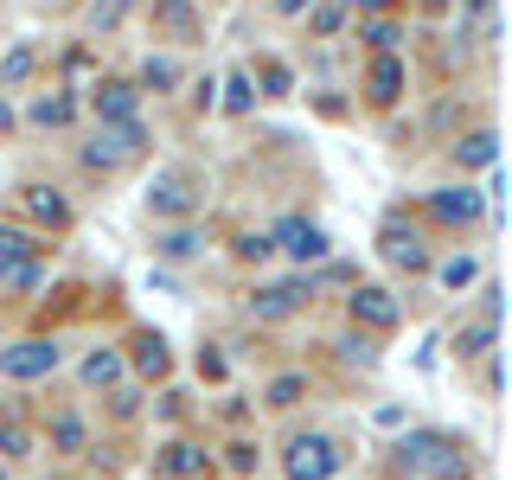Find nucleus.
Segmentation results:
<instances>
[{
	"label": "nucleus",
	"mask_w": 512,
	"mask_h": 480,
	"mask_svg": "<svg viewBox=\"0 0 512 480\" xmlns=\"http://www.w3.org/2000/svg\"><path fill=\"white\" fill-rule=\"evenodd\" d=\"M397 461H404L410 474H429V480H468V455L448 436H436V429H410V436L397 442Z\"/></svg>",
	"instance_id": "obj_1"
},
{
	"label": "nucleus",
	"mask_w": 512,
	"mask_h": 480,
	"mask_svg": "<svg viewBox=\"0 0 512 480\" xmlns=\"http://www.w3.org/2000/svg\"><path fill=\"white\" fill-rule=\"evenodd\" d=\"M199 199H205V186L192 180L186 167H160L154 180H148V212L154 218H192V212H199Z\"/></svg>",
	"instance_id": "obj_2"
},
{
	"label": "nucleus",
	"mask_w": 512,
	"mask_h": 480,
	"mask_svg": "<svg viewBox=\"0 0 512 480\" xmlns=\"http://www.w3.org/2000/svg\"><path fill=\"white\" fill-rule=\"evenodd\" d=\"M141 148H148V128H141V122H103V128H96V141L84 148V167L116 173V167H128Z\"/></svg>",
	"instance_id": "obj_3"
},
{
	"label": "nucleus",
	"mask_w": 512,
	"mask_h": 480,
	"mask_svg": "<svg viewBox=\"0 0 512 480\" xmlns=\"http://www.w3.org/2000/svg\"><path fill=\"white\" fill-rule=\"evenodd\" d=\"M58 359H64V346L58 340H13V346H0V372L7 378H20V384H32V378H52L58 372Z\"/></svg>",
	"instance_id": "obj_4"
},
{
	"label": "nucleus",
	"mask_w": 512,
	"mask_h": 480,
	"mask_svg": "<svg viewBox=\"0 0 512 480\" xmlns=\"http://www.w3.org/2000/svg\"><path fill=\"white\" fill-rule=\"evenodd\" d=\"M282 468H288V480H333L340 474V448H333V436H295Z\"/></svg>",
	"instance_id": "obj_5"
},
{
	"label": "nucleus",
	"mask_w": 512,
	"mask_h": 480,
	"mask_svg": "<svg viewBox=\"0 0 512 480\" xmlns=\"http://www.w3.org/2000/svg\"><path fill=\"white\" fill-rule=\"evenodd\" d=\"M346 308H352V320H359V327H378V333H391L397 320H404L397 295H391V288H378V282H359V288L346 295Z\"/></svg>",
	"instance_id": "obj_6"
},
{
	"label": "nucleus",
	"mask_w": 512,
	"mask_h": 480,
	"mask_svg": "<svg viewBox=\"0 0 512 480\" xmlns=\"http://www.w3.org/2000/svg\"><path fill=\"white\" fill-rule=\"evenodd\" d=\"M378 256H384V263H397V269H429L423 237H416V224H404V218H384L378 224Z\"/></svg>",
	"instance_id": "obj_7"
},
{
	"label": "nucleus",
	"mask_w": 512,
	"mask_h": 480,
	"mask_svg": "<svg viewBox=\"0 0 512 480\" xmlns=\"http://www.w3.org/2000/svg\"><path fill=\"white\" fill-rule=\"evenodd\" d=\"M269 250H288L295 263H320V256H327V231L308 224V218H282L276 231H269Z\"/></svg>",
	"instance_id": "obj_8"
},
{
	"label": "nucleus",
	"mask_w": 512,
	"mask_h": 480,
	"mask_svg": "<svg viewBox=\"0 0 512 480\" xmlns=\"http://www.w3.org/2000/svg\"><path fill=\"white\" fill-rule=\"evenodd\" d=\"M301 308H308V282H276V288H256V295H250L256 320H288Z\"/></svg>",
	"instance_id": "obj_9"
},
{
	"label": "nucleus",
	"mask_w": 512,
	"mask_h": 480,
	"mask_svg": "<svg viewBox=\"0 0 512 480\" xmlns=\"http://www.w3.org/2000/svg\"><path fill=\"white\" fill-rule=\"evenodd\" d=\"M96 122H141V90L122 84V77H109V84H96Z\"/></svg>",
	"instance_id": "obj_10"
},
{
	"label": "nucleus",
	"mask_w": 512,
	"mask_h": 480,
	"mask_svg": "<svg viewBox=\"0 0 512 480\" xmlns=\"http://www.w3.org/2000/svg\"><path fill=\"white\" fill-rule=\"evenodd\" d=\"M429 212H436L442 224H468V218L487 212V199L468 192V186H442V192H429Z\"/></svg>",
	"instance_id": "obj_11"
},
{
	"label": "nucleus",
	"mask_w": 512,
	"mask_h": 480,
	"mask_svg": "<svg viewBox=\"0 0 512 480\" xmlns=\"http://www.w3.org/2000/svg\"><path fill=\"white\" fill-rule=\"evenodd\" d=\"M160 474L167 480H199L205 474V448L199 442H167L160 448Z\"/></svg>",
	"instance_id": "obj_12"
},
{
	"label": "nucleus",
	"mask_w": 512,
	"mask_h": 480,
	"mask_svg": "<svg viewBox=\"0 0 512 480\" xmlns=\"http://www.w3.org/2000/svg\"><path fill=\"white\" fill-rule=\"evenodd\" d=\"M20 199H26V212L39 218V224H52V231H58V224H71V205H64V192H52V186H26Z\"/></svg>",
	"instance_id": "obj_13"
},
{
	"label": "nucleus",
	"mask_w": 512,
	"mask_h": 480,
	"mask_svg": "<svg viewBox=\"0 0 512 480\" xmlns=\"http://www.w3.org/2000/svg\"><path fill=\"white\" fill-rule=\"evenodd\" d=\"M154 20L167 26V32H180V39H199V7H192V0H154Z\"/></svg>",
	"instance_id": "obj_14"
},
{
	"label": "nucleus",
	"mask_w": 512,
	"mask_h": 480,
	"mask_svg": "<svg viewBox=\"0 0 512 480\" xmlns=\"http://www.w3.org/2000/svg\"><path fill=\"white\" fill-rule=\"evenodd\" d=\"M39 237H32V231H20V224H0V269H7V263H39Z\"/></svg>",
	"instance_id": "obj_15"
},
{
	"label": "nucleus",
	"mask_w": 512,
	"mask_h": 480,
	"mask_svg": "<svg viewBox=\"0 0 512 480\" xmlns=\"http://www.w3.org/2000/svg\"><path fill=\"white\" fill-rule=\"evenodd\" d=\"M154 250H160V256H173V263H186V256H199V250H205V231H192V224H173V231H160V237H154Z\"/></svg>",
	"instance_id": "obj_16"
},
{
	"label": "nucleus",
	"mask_w": 512,
	"mask_h": 480,
	"mask_svg": "<svg viewBox=\"0 0 512 480\" xmlns=\"http://www.w3.org/2000/svg\"><path fill=\"white\" fill-rule=\"evenodd\" d=\"M455 160H461V167H493V160H500V135H493V128H480V135L455 141Z\"/></svg>",
	"instance_id": "obj_17"
},
{
	"label": "nucleus",
	"mask_w": 512,
	"mask_h": 480,
	"mask_svg": "<svg viewBox=\"0 0 512 480\" xmlns=\"http://www.w3.org/2000/svg\"><path fill=\"white\" fill-rule=\"evenodd\" d=\"M167 340H160V333H141V340H135V372L141 378H167Z\"/></svg>",
	"instance_id": "obj_18"
},
{
	"label": "nucleus",
	"mask_w": 512,
	"mask_h": 480,
	"mask_svg": "<svg viewBox=\"0 0 512 480\" xmlns=\"http://www.w3.org/2000/svg\"><path fill=\"white\" fill-rule=\"evenodd\" d=\"M397 90H404V64H397L391 52H378L372 58V96L378 103H397Z\"/></svg>",
	"instance_id": "obj_19"
},
{
	"label": "nucleus",
	"mask_w": 512,
	"mask_h": 480,
	"mask_svg": "<svg viewBox=\"0 0 512 480\" xmlns=\"http://www.w3.org/2000/svg\"><path fill=\"white\" fill-rule=\"evenodd\" d=\"M116 378H122V352L96 346L90 359H84V384H96V391H103V384H116Z\"/></svg>",
	"instance_id": "obj_20"
},
{
	"label": "nucleus",
	"mask_w": 512,
	"mask_h": 480,
	"mask_svg": "<svg viewBox=\"0 0 512 480\" xmlns=\"http://www.w3.org/2000/svg\"><path fill=\"white\" fill-rule=\"evenodd\" d=\"M32 64H39V52H32V45H13V52L0 58V90L26 84V77H32Z\"/></svg>",
	"instance_id": "obj_21"
},
{
	"label": "nucleus",
	"mask_w": 512,
	"mask_h": 480,
	"mask_svg": "<svg viewBox=\"0 0 512 480\" xmlns=\"http://www.w3.org/2000/svg\"><path fill=\"white\" fill-rule=\"evenodd\" d=\"M173 84H180V64H173V58H148V64H141V84L135 90H173Z\"/></svg>",
	"instance_id": "obj_22"
},
{
	"label": "nucleus",
	"mask_w": 512,
	"mask_h": 480,
	"mask_svg": "<svg viewBox=\"0 0 512 480\" xmlns=\"http://www.w3.org/2000/svg\"><path fill=\"white\" fill-rule=\"evenodd\" d=\"M71 116H77L71 96H39V103H32V122H39V128H64Z\"/></svg>",
	"instance_id": "obj_23"
},
{
	"label": "nucleus",
	"mask_w": 512,
	"mask_h": 480,
	"mask_svg": "<svg viewBox=\"0 0 512 480\" xmlns=\"http://www.w3.org/2000/svg\"><path fill=\"white\" fill-rule=\"evenodd\" d=\"M218 90H224V109H231V116H244V109L256 103V84H250V71H231Z\"/></svg>",
	"instance_id": "obj_24"
},
{
	"label": "nucleus",
	"mask_w": 512,
	"mask_h": 480,
	"mask_svg": "<svg viewBox=\"0 0 512 480\" xmlns=\"http://www.w3.org/2000/svg\"><path fill=\"white\" fill-rule=\"evenodd\" d=\"M487 346H493V320H474V327L455 333V352H461V359H480Z\"/></svg>",
	"instance_id": "obj_25"
},
{
	"label": "nucleus",
	"mask_w": 512,
	"mask_h": 480,
	"mask_svg": "<svg viewBox=\"0 0 512 480\" xmlns=\"http://www.w3.org/2000/svg\"><path fill=\"white\" fill-rule=\"evenodd\" d=\"M52 448L58 455H77V448H84V423H77V416H52Z\"/></svg>",
	"instance_id": "obj_26"
},
{
	"label": "nucleus",
	"mask_w": 512,
	"mask_h": 480,
	"mask_svg": "<svg viewBox=\"0 0 512 480\" xmlns=\"http://www.w3.org/2000/svg\"><path fill=\"white\" fill-rule=\"evenodd\" d=\"M474 276H480V263H474V256H448V263L436 269V282H442V288H468Z\"/></svg>",
	"instance_id": "obj_27"
},
{
	"label": "nucleus",
	"mask_w": 512,
	"mask_h": 480,
	"mask_svg": "<svg viewBox=\"0 0 512 480\" xmlns=\"http://www.w3.org/2000/svg\"><path fill=\"white\" fill-rule=\"evenodd\" d=\"M122 13H128V0H90L84 26H90V32H109V26H122Z\"/></svg>",
	"instance_id": "obj_28"
},
{
	"label": "nucleus",
	"mask_w": 512,
	"mask_h": 480,
	"mask_svg": "<svg viewBox=\"0 0 512 480\" xmlns=\"http://www.w3.org/2000/svg\"><path fill=\"white\" fill-rule=\"evenodd\" d=\"M45 282V263H7L0 269V288H39Z\"/></svg>",
	"instance_id": "obj_29"
},
{
	"label": "nucleus",
	"mask_w": 512,
	"mask_h": 480,
	"mask_svg": "<svg viewBox=\"0 0 512 480\" xmlns=\"http://www.w3.org/2000/svg\"><path fill=\"white\" fill-rule=\"evenodd\" d=\"M301 391H308V384H301V372H282L276 384H269V404L288 410V404H301Z\"/></svg>",
	"instance_id": "obj_30"
},
{
	"label": "nucleus",
	"mask_w": 512,
	"mask_h": 480,
	"mask_svg": "<svg viewBox=\"0 0 512 480\" xmlns=\"http://www.w3.org/2000/svg\"><path fill=\"white\" fill-rule=\"evenodd\" d=\"M359 39H372L378 52H391V45L404 39V26H397V20H365V26H359Z\"/></svg>",
	"instance_id": "obj_31"
},
{
	"label": "nucleus",
	"mask_w": 512,
	"mask_h": 480,
	"mask_svg": "<svg viewBox=\"0 0 512 480\" xmlns=\"http://www.w3.org/2000/svg\"><path fill=\"white\" fill-rule=\"evenodd\" d=\"M0 455H32V436H26V423H0Z\"/></svg>",
	"instance_id": "obj_32"
},
{
	"label": "nucleus",
	"mask_w": 512,
	"mask_h": 480,
	"mask_svg": "<svg viewBox=\"0 0 512 480\" xmlns=\"http://www.w3.org/2000/svg\"><path fill=\"white\" fill-rule=\"evenodd\" d=\"M288 90H295L288 64H276V58H269V64H263V96H288Z\"/></svg>",
	"instance_id": "obj_33"
},
{
	"label": "nucleus",
	"mask_w": 512,
	"mask_h": 480,
	"mask_svg": "<svg viewBox=\"0 0 512 480\" xmlns=\"http://www.w3.org/2000/svg\"><path fill=\"white\" fill-rule=\"evenodd\" d=\"M237 256H250V263H263V256H269V237L244 231V237H237Z\"/></svg>",
	"instance_id": "obj_34"
},
{
	"label": "nucleus",
	"mask_w": 512,
	"mask_h": 480,
	"mask_svg": "<svg viewBox=\"0 0 512 480\" xmlns=\"http://www.w3.org/2000/svg\"><path fill=\"white\" fill-rule=\"evenodd\" d=\"M224 461H231L237 474H250L256 468V442H231V455H224Z\"/></svg>",
	"instance_id": "obj_35"
},
{
	"label": "nucleus",
	"mask_w": 512,
	"mask_h": 480,
	"mask_svg": "<svg viewBox=\"0 0 512 480\" xmlns=\"http://www.w3.org/2000/svg\"><path fill=\"white\" fill-rule=\"evenodd\" d=\"M500 301H506V295H500V282H487V288H480V308H487V320L500 314Z\"/></svg>",
	"instance_id": "obj_36"
},
{
	"label": "nucleus",
	"mask_w": 512,
	"mask_h": 480,
	"mask_svg": "<svg viewBox=\"0 0 512 480\" xmlns=\"http://www.w3.org/2000/svg\"><path fill=\"white\" fill-rule=\"evenodd\" d=\"M314 0H276V13H308Z\"/></svg>",
	"instance_id": "obj_37"
},
{
	"label": "nucleus",
	"mask_w": 512,
	"mask_h": 480,
	"mask_svg": "<svg viewBox=\"0 0 512 480\" xmlns=\"http://www.w3.org/2000/svg\"><path fill=\"white\" fill-rule=\"evenodd\" d=\"M7 128H13V103H7V96H0V135H7Z\"/></svg>",
	"instance_id": "obj_38"
},
{
	"label": "nucleus",
	"mask_w": 512,
	"mask_h": 480,
	"mask_svg": "<svg viewBox=\"0 0 512 480\" xmlns=\"http://www.w3.org/2000/svg\"><path fill=\"white\" fill-rule=\"evenodd\" d=\"M352 7H397V0H352Z\"/></svg>",
	"instance_id": "obj_39"
},
{
	"label": "nucleus",
	"mask_w": 512,
	"mask_h": 480,
	"mask_svg": "<svg viewBox=\"0 0 512 480\" xmlns=\"http://www.w3.org/2000/svg\"><path fill=\"white\" fill-rule=\"evenodd\" d=\"M493 7V0H468V13H487Z\"/></svg>",
	"instance_id": "obj_40"
},
{
	"label": "nucleus",
	"mask_w": 512,
	"mask_h": 480,
	"mask_svg": "<svg viewBox=\"0 0 512 480\" xmlns=\"http://www.w3.org/2000/svg\"><path fill=\"white\" fill-rule=\"evenodd\" d=\"M0 480H7V474H0Z\"/></svg>",
	"instance_id": "obj_41"
}]
</instances>
